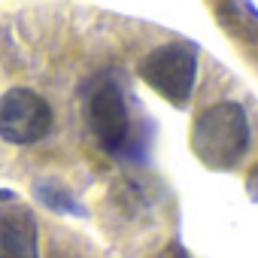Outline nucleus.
Returning a JSON list of instances; mask_svg holds the SVG:
<instances>
[{"label": "nucleus", "instance_id": "nucleus-7", "mask_svg": "<svg viewBox=\"0 0 258 258\" xmlns=\"http://www.w3.org/2000/svg\"><path fill=\"white\" fill-rule=\"evenodd\" d=\"M34 195L40 198V204H46L52 213H70V216H85V210L79 207V201L73 198V191L67 185H61L58 179L46 176L40 182H34Z\"/></svg>", "mask_w": 258, "mask_h": 258}, {"label": "nucleus", "instance_id": "nucleus-3", "mask_svg": "<svg viewBox=\"0 0 258 258\" xmlns=\"http://www.w3.org/2000/svg\"><path fill=\"white\" fill-rule=\"evenodd\" d=\"M85 118L103 152L121 155L127 149V143H131V115H127L121 88L112 79H100L91 88L85 100Z\"/></svg>", "mask_w": 258, "mask_h": 258}, {"label": "nucleus", "instance_id": "nucleus-5", "mask_svg": "<svg viewBox=\"0 0 258 258\" xmlns=\"http://www.w3.org/2000/svg\"><path fill=\"white\" fill-rule=\"evenodd\" d=\"M0 258H40V228L28 207L0 204Z\"/></svg>", "mask_w": 258, "mask_h": 258}, {"label": "nucleus", "instance_id": "nucleus-8", "mask_svg": "<svg viewBox=\"0 0 258 258\" xmlns=\"http://www.w3.org/2000/svg\"><path fill=\"white\" fill-rule=\"evenodd\" d=\"M170 258H188V255H185V252H182V249H176V252H173V255H170Z\"/></svg>", "mask_w": 258, "mask_h": 258}, {"label": "nucleus", "instance_id": "nucleus-1", "mask_svg": "<svg viewBox=\"0 0 258 258\" xmlns=\"http://www.w3.org/2000/svg\"><path fill=\"white\" fill-rule=\"evenodd\" d=\"M252 140L249 115L237 100H222L204 109L191 127V149L210 170H231L240 164Z\"/></svg>", "mask_w": 258, "mask_h": 258}, {"label": "nucleus", "instance_id": "nucleus-4", "mask_svg": "<svg viewBox=\"0 0 258 258\" xmlns=\"http://www.w3.org/2000/svg\"><path fill=\"white\" fill-rule=\"evenodd\" d=\"M52 106L31 88H13L0 97V137L13 146L40 143L52 131Z\"/></svg>", "mask_w": 258, "mask_h": 258}, {"label": "nucleus", "instance_id": "nucleus-2", "mask_svg": "<svg viewBox=\"0 0 258 258\" xmlns=\"http://www.w3.org/2000/svg\"><path fill=\"white\" fill-rule=\"evenodd\" d=\"M140 79L173 106H185L198 85V52L185 43H164L140 61Z\"/></svg>", "mask_w": 258, "mask_h": 258}, {"label": "nucleus", "instance_id": "nucleus-6", "mask_svg": "<svg viewBox=\"0 0 258 258\" xmlns=\"http://www.w3.org/2000/svg\"><path fill=\"white\" fill-rule=\"evenodd\" d=\"M219 19L234 37H240L246 43H258V10L249 0H228L219 10Z\"/></svg>", "mask_w": 258, "mask_h": 258}]
</instances>
